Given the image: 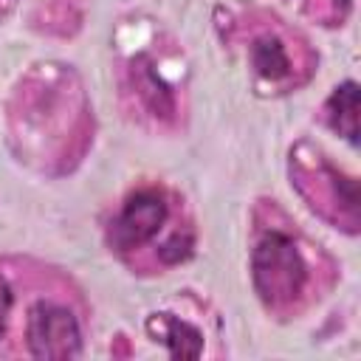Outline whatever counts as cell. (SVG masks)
<instances>
[{"label": "cell", "instance_id": "6da1fadb", "mask_svg": "<svg viewBox=\"0 0 361 361\" xmlns=\"http://www.w3.org/2000/svg\"><path fill=\"white\" fill-rule=\"evenodd\" d=\"M254 288L262 305L279 316H290L302 307L310 285V268L296 240L288 231H265L251 254Z\"/></svg>", "mask_w": 361, "mask_h": 361}, {"label": "cell", "instance_id": "5b68a950", "mask_svg": "<svg viewBox=\"0 0 361 361\" xmlns=\"http://www.w3.org/2000/svg\"><path fill=\"white\" fill-rule=\"evenodd\" d=\"M251 62L257 68V73L262 79H285L290 73V54L285 48V42L271 31L265 34H257L254 42H251Z\"/></svg>", "mask_w": 361, "mask_h": 361}, {"label": "cell", "instance_id": "7a4b0ae2", "mask_svg": "<svg viewBox=\"0 0 361 361\" xmlns=\"http://www.w3.org/2000/svg\"><path fill=\"white\" fill-rule=\"evenodd\" d=\"M14 324H20V341L31 358H76L82 353V322L62 290L59 296H31L23 307V316H14L11 327Z\"/></svg>", "mask_w": 361, "mask_h": 361}, {"label": "cell", "instance_id": "3957f363", "mask_svg": "<svg viewBox=\"0 0 361 361\" xmlns=\"http://www.w3.org/2000/svg\"><path fill=\"white\" fill-rule=\"evenodd\" d=\"M166 223H169V197L155 186L135 189L124 200L121 212L110 226V243L118 254L130 257L138 248L155 243L158 234L166 228Z\"/></svg>", "mask_w": 361, "mask_h": 361}, {"label": "cell", "instance_id": "8992f818", "mask_svg": "<svg viewBox=\"0 0 361 361\" xmlns=\"http://www.w3.org/2000/svg\"><path fill=\"white\" fill-rule=\"evenodd\" d=\"M327 118L333 130H338V135H344L350 144L358 141V85L355 82H344L341 87H336V93L327 102Z\"/></svg>", "mask_w": 361, "mask_h": 361}, {"label": "cell", "instance_id": "277c9868", "mask_svg": "<svg viewBox=\"0 0 361 361\" xmlns=\"http://www.w3.org/2000/svg\"><path fill=\"white\" fill-rule=\"evenodd\" d=\"M147 330L155 341L166 344V350L175 358H197L203 350V336L189 322L172 316V313H155L147 319Z\"/></svg>", "mask_w": 361, "mask_h": 361}, {"label": "cell", "instance_id": "52a82bcc", "mask_svg": "<svg viewBox=\"0 0 361 361\" xmlns=\"http://www.w3.org/2000/svg\"><path fill=\"white\" fill-rule=\"evenodd\" d=\"M11 316H14V285L8 274L0 271V338H8Z\"/></svg>", "mask_w": 361, "mask_h": 361}, {"label": "cell", "instance_id": "ba28073f", "mask_svg": "<svg viewBox=\"0 0 361 361\" xmlns=\"http://www.w3.org/2000/svg\"><path fill=\"white\" fill-rule=\"evenodd\" d=\"M324 3H327V8H330V11H327V20H336V17L341 20L344 11L350 8V0H324Z\"/></svg>", "mask_w": 361, "mask_h": 361}]
</instances>
